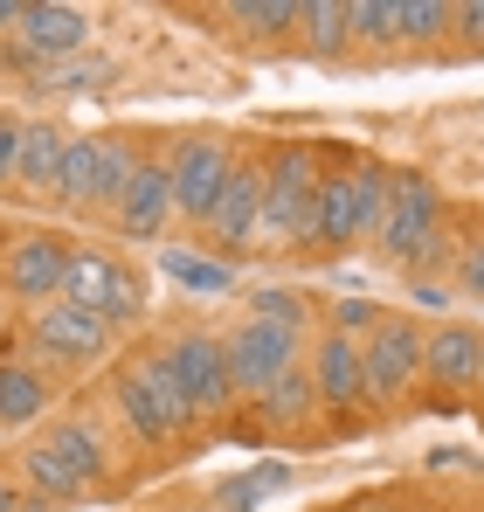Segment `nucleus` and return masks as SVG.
<instances>
[{
	"instance_id": "12",
	"label": "nucleus",
	"mask_w": 484,
	"mask_h": 512,
	"mask_svg": "<svg viewBox=\"0 0 484 512\" xmlns=\"http://www.w3.org/2000/svg\"><path fill=\"white\" fill-rule=\"evenodd\" d=\"M166 215H173V160L139 153L132 187H125V194H118V208H111V229H118L125 243H153V236L166 229Z\"/></svg>"
},
{
	"instance_id": "15",
	"label": "nucleus",
	"mask_w": 484,
	"mask_h": 512,
	"mask_svg": "<svg viewBox=\"0 0 484 512\" xmlns=\"http://www.w3.org/2000/svg\"><path fill=\"white\" fill-rule=\"evenodd\" d=\"M360 236V187L353 167H332L319 180V201H312V229H305V256H346Z\"/></svg>"
},
{
	"instance_id": "13",
	"label": "nucleus",
	"mask_w": 484,
	"mask_h": 512,
	"mask_svg": "<svg viewBox=\"0 0 484 512\" xmlns=\"http://www.w3.org/2000/svg\"><path fill=\"white\" fill-rule=\"evenodd\" d=\"M263 180H270V167L242 153L236 173H229V194H222L215 215H208V243H215V250H249V243H263Z\"/></svg>"
},
{
	"instance_id": "10",
	"label": "nucleus",
	"mask_w": 484,
	"mask_h": 512,
	"mask_svg": "<svg viewBox=\"0 0 484 512\" xmlns=\"http://www.w3.org/2000/svg\"><path fill=\"white\" fill-rule=\"evenodd\" d=\"M436 236H443V194L422 173H395V201H388V222H381L374 250L388 263H415Z\"/></svg>"
},
{
	"instance_id": "28",
	"label": "nucleus",
	"mask_w": 484,
	"mask_h": 512,
	"mask_svg": "<svg viewBox=\"0 0 484 512\" xmlns=\"http://www.w3.org/2000/svg\"><path fill=\"white\" fill-rule=\"evenodd\" d=\"M139 173V146L125 132H104V180H97V208H118V194L132 187Z\"/></svg>"
},
{
	"instance_id": "3",
	"label": "nucleus",
	"mask_w": 484,
	"mask_h": 512,
	"mask_svg": "<svg viewBox=\"0 0 484 512\" xmlns=\"http://www.w3.org/2000/svg\"><path fill=\"white\" fill-rule=\"evenodd\" d=\"M270 180H263V243H291V250H305V229H312V201H319V153L305 146V139H291V146H277L270 160Z\"/></svg>"
},
{
	"instance_id": "26",
	"label": "nucleus",
	"mask_w": 484,
	"mask_h": 512,
	"mask_svg": "<svg viewBox=\"0 0 484 512\" xmlns=\"http://www.w3.org/2000/svg\"><path fill=\"white\" fill-rule=\"evenodd\" d=\"M346 21H353V42H367V49L402 42V0H346Z\"/></svg>"
},
{
	"instance_id": "2",
	"label": "nucleus",
	"mask_w": 484,
	"mask_h": 512,
	"mask_svg": "<svg viewBox=\"0 0 484 512\" xmlns=\"http://www.w3.org/2000/svg\"><path fill=\"white\" fill-rule=\"evenodd\" d=\"M422 353H429V326L415 312H381V326L360 340V367H367V409H395L422 388Z\"/></svg>"
},
{
	"instance_id": "37",
	"label": "nucleus",
	"mask_w": 484,
	"mask_h": 512,
	"mask_svg": "<svg viewBox=\"0 0 484 512\" xmlns=\"http://www.w3.org/2000/svg\"><path fill=\"white\" fill-rule=\"evenodd\" d=\"M0 28H21V0H0Z\"/></svg>"
},
{
	"instance_id": "7",
	"label": "nucleus",
	"mask_w": 484,
	"mask_h": 512,
	"mask_svg": "<svg viewBox=\"0 0 484 512\" xmlns=\"http://www.w3.org/2000/svg\"><path fill=\"white\" fill-rule=\"evenodd\" d=\"M236 160H242V153L222 139V132H194V139H180V146H173V215L208 229L215 201L229 194Z\"/></svg>"
},
{
	"instance_id": "31",
	"label": "nucleus",
	"mask_w": 484,
	"mask_h": 512,
	"mask_svg": "<svg viewBox=\"0 0 484 512\" xmlns=\"http://www.w3.org/2000/svg\"><path fill=\"white\" fill-rule=\"evenodd\" d=\"M332 326H339V333H353V340H367V333L381 326V305H374V298H346V305L332 312Z\"/></svg>"
},
{
	"instance_id": "38",
	"label": "nucleus",
	"mask_w": 484,
	"mask_h": 512,
	"mask_svg": "<svg viewBox=\"0 0 484 512\" xmlns=\"http://www.w3.org/2000/svg\"><path fill=\"white\" fill-rule=\"evenodd\" d=\"M478 395H484V367H478Z\"/></svg>"
},
{
	"instance_id": "9",
	"label": "nucleus",
	"mask_w": 484,
	"mask_h": 512,
	"mask_svg": "<svg viewBox=\"0 0 484 512\" xmlns=\"http://www.w3.org/2000/svg\"><path fill=\"white\" fill-rule=\"evenodd\" d=\"M305 374L319 388V409L339 423V416H360L367 409V367H360V340L339 333V326H319L305 340Z\"/></svg>"
},
{
	"instance_id": "22",
	"label": "nucleus",
	"mask_w": 484,
	"mask_h": 512,
	"mask_svg": "<svg viewBox=\"0 0 484 512\" xmlns=\"http://www.w3.org/2000/svg\"><path fill=\"white\" fill-rule=\"evenodd\" d=\"M298 42H305V56H346L353 49V21H346V0H305V14H298Z\"/></svg>"
},
{
	"instance_id": "34",
	"label": "nucleus",
	"mask_w": 484,
	"mask_h": 512,
	"mask_svg": "<svg viewBox=\"0 0 484 512\" xmlns=\"http://www.w3.org/2000/svg\"><path fill=\"white\" fill-rule=\"evenodd\" d=\"M457 284H464L471 298H484V236L471 243V250H457Z\"/></svg>"
},
{
	"instance_id": "25",
	"label": "nucleus",
	"mask_w": 484,
	"mask_h": 512,
	"mask_svg": "<svg viewBox=\"0 0 484 512\" xmlns=\"http://www.w3.org/2000/svg\"><path fill=\"white\" fill-rule=\"evenodd\" d=\"M104 84H118V63H111V56L42 63V77H35V90H49V97H83V90H104Z\"/></svg>"
},
{
	"instance_id": "8",
	"label": "nucleus",
	"mask_w": 484,
	"mask_h": 512,
	"mask_svg": "<svg viewBox=\"0 0 484 512\" xmlns=\"http://www.w3.org/2000/svg\"><path fill=\"white\" fill-rule=\"evenodd\" d=\"M70 256H77V243L56 236V229H28V236H14L7 256H0V284H7V298H21L28 312H35V305H56V298H63V277H70Z\"/></svg>"
},
{
	"instance_id": "14",
	"label": "nucleus",
	"mask_w": 484,
	"mask_h": 512,
	"mask_svg": "<svg viewBox=\"0 0 484 512\" xmlns=\"http://www.w3.org/2000/svg\"><path fill=\"white\" fill-rule=\"evenodd\" d=\"M111 416H118V429L139 450H166L180 436V429L166 423V409H160V395H153V381H146V367H139V353H125L111 367Z\"/></svg>"
},
{
	"instance_id": "33",
	"label": "nucleus",
	"mask_w": 484,
	"mask_h": 512,
	"mask_svg": "<svg viewBox=\"0 0 484 512\" xmlns=\"http://www.w3.org/2000/svg\"><path fill=\"white\" fill-rule=\"evenodd\" d=\"M21 125H28V118L0 111V187L14 180V167H21Z\"/></svg>"
},
{
	"instance_id": "29",
	"label": "nucleus",
	"mask_w": 484,
	"mask_h": 512,
	"mask_svg": "<svg viewBox=\"0 0 484 512\" xmlns=\"http://www.w3.org/2000/svg\"><path fill=\"white\" fill-rule=\"evenodd\" d=\"M450 35V0H402V42L408 49H429Z\"/></svg>"
},
{
	"instance_id": "36",
	"label": "nucleus",
	"mask_w": 484,
	"mask_h": 512,
	"mask_svg": "<svg viewBox=\"0 0 484 512\" xmlns=\"http://www.w3.org/2000/svg\"><path fill=\"white\" fill-rule=\"evenodd\" d=\"M346 512H402V506H395V499H381V492H374V499H353V506H346Z\"/></svg>"
},
{
	"instance_id": "11",
	"label": "nucleus",
	"mask_w": 484,
	"mask_h": 512,
	"mask_svg": "<svg viewBox=\"0 0 484 512\" xmlns=\"http://www.w3.org/2000/svg\"><path fill=\"white\" fill-rule=\"evenodd\" d=\"M478 367H484V333L471 319H443V326H429V353H422V388H429V402H464V395H478Z\"/></svg>"
},
{
	"instance_id": "35",
	"label": "nucleus",
	"mask_w": 484,
	"mask_h": 512,
	"mask_svg": "<svg viewBox=\"0 0 484 512\" xmlns=\"http://www.w3.org/2000/svg\"><path fill=\"white\" fill-rule=\"evenodd\" d=\"M0 512H21V478H14V464H0Z\"/></svg>"
},
{
	"instance_id": "20",
	"label": "nucleus",
	"mask_w": 484,
	"mask_h": 512,
	"mask_svg": "<svg viewBox=\"0 0 484 512\" xmlns=\"http://www.w3.org/2000/svg\"><path fill=\"white\" fill-rule=\"evenodd\" d=\"M49 402H56V388H49V374L35 360H0V429L42 423Z\"/></svg>"
},
{
	"instance_id": "27",
	"label": "nucleus",
	"mask_w": 484,
	"mask_h": 512,
	"mask_svg": "<svg viewBox=\"0 0 484 512\" xmlns=\"http://www.w3.org/2000/svg\"><path fill=\"white\" fill-rule=\"evenodd\" d=\"M160 270L173 277V284H187V291H208V298L236 284V270H229V263H208V256H194V250H166Z\"/></svg>"
},
{
	"instance_id": "17",
	"label": "nucleus",
	"mask_w": 484,
	"mask_h": 512,
	"mask_svg": "<svg viewBox=\"0 0 484 512\" xmlns=\"http://www.w3.org/2000/svg\"><path fill=\"white\" fill-rule=\"evenodd\" d=\"M42 436L56 443V457H63V464L83 478V492L111 478V436H104V416L70 409V416H49V429H42Z\"/></svg>"
},
{
	"instance_id": "1",
	"label": "nucleus",
	"mask_w": 484,
	"mask_h": 512,
	"mask_svg": "<svg viewBox=\"0 0 484 512\" xmlns=\"http://www.w3.org/2000/svg\"><path fill=\"white\" fill-rule=\"evenodd\" d=\"M63 305H77V312L104 319V326L118 333V326H139V319H146L153 291H146L139 263H125V256H111V250H83L77 243L70 277H63Z\"/></svg>"
},
{
	"instance_id": "4",
	"label": "nucleus",
	"mask_w": 484,
	"mask_h": 512,
	"mask_svg": "<svg viewBox=\"0 0 484 512\" xmlns=\"http://www.w3.org/2000/svg\"><path fill=\"white\" fill-rule=\"evenodd\" d=\"M229 381H236V402H263L284 374H298L305 367V333H291V326H270V319H236L229 333Z\"/></svg>"
},
{
	"instance_id": "18",
	"label": "nucleus",
	"mask_w": 484,
	"mask_h": 512,
	"mask_svg": "<svg viewBox=\"0 0 484 512\" xmlns=\"http://www.w3.org/2000/svg\"><path fill=\"white\" fill-rule=\"evenodd\" d=\"M14 478H21V499H42V506H70V499H83V478L56 457L49 436H28V443L14 450Z\"/></svg>"
},
{
	"instance_id": "16",
	"label": "nucleus",
	"mask_w": 484,
	"mask_h": 512,
	"mask_svg": "<svg viewBox=\"0 0 484 512\" xmlns=\"http://www.w3.org/2000/svg\"><path fill=\"white\" fill-rule=\"evenodd\" d=\"M14 42L35 56V63H70L90 49V7H63V0H28L21 7V28Z\"/></svg>"
},
{
	"instance_id": "23",
	"label": "nucleus",
	"mask_w": 484,
	"mask_h": 512,
	"mask_svg": "<svg viewBox=\"0 0 484 512\" xmlns=\"http://www.w3.org/2000/svg\"><path fill=\"white\" fill-rule=\"evenodd\" d=\"M256 409H263V423H270V429H305L312 416H325V409H319V388H312V374H305V367H298V374H284Z\"/></svg>"
},
{
	"instance_id": "30",
	"label": "nucleus",
	"mask_w": 484,
	"mask_h": 512,
	"mask_svg": "<svg viewBox=\"0 0 484 512\" xmlns=\"http://www.w3.org/2000/svg\"><path fill=\"white\" fill-rule=\"evenodd\" d=\"M249 319H270V326L305 333V298H298V291H256V298H249Z\"/></svg>"
},
{
	"instance_id": "21",
	"label": "nucleus",
	"mask_w": 484,
	"mask_h": 512,
	"mask_svg": "<svg viewBox=\"0 0 484 512\" xmlns=\"http://www.w3.org/2000/svg\"><path fill=\"white\" fill-rule=\"evenodd\" d=\"M97 180H104V132H77L70 153H63L56 201H63V208H97Z\"/></svg>"
},
{
	"instance_id": "19",
	"label": "nucleus",
	"mask_w": 484,
	"mask_h": 512,
	"mask_svg": "<svg viewBox=\"0 0 484 512\" xmlns=\"http://www.w3.org/2000/svg\"><path fill=\"white\" fill-rule=\"evenodd\" d=\"M70 139H77V132H63L56 118H28V125H21V167H14V187L56 201V180H63V153H70Z\"/></svg>"
},
{
	"instance_id": "24",
	"label": "nucleus",
	"mask_w": 484,
	"mask_h": 512,
	"mask_svg": "<svg viewBox=\"0 0 484 512\" xmlns=\"http://www.w3.org/2000/svg\"><path fill=\"white\" fill-rule=\"evenodd\" d=\"M298 14H305V0H236L229 28L263 35V42H298Z\"/></svg>"
},
{
	"instance_id": "6",
	"label": "nucleus",
	"mask_w": 484,
	"mask_h": 512,
	"mask_svg": "<svg viewBox=\"0 0 484 512\" xmlns=\"http://www.w3.org/2000/svg\"><path fill=\"white\" fill-rule=\"evenodd\" d=\"M111 346L118 333L104 326V319H90L77 305H35L28 312V353L42 360V367H63V374H77V367H97V360H111Z\"/></svg>"
},
{
	"instance_id": "5",
	"label": "nucleus",
	"mask_w": 484,
	"mask_h": 512,
	"mask_svg": "<svg viewBox=\"0 0 484 512\" xmlns=\"http://www.w3.org/2000/svg\"><path fill=\"white\" fill-rule=\"evenodd\" d=\"M160 346H166V360H173V374H180V388H187V402H194L201 423H215V416L236 409V381H229V346H222V333L180 326Z\"/></svg>"
},
{
	"instance_id": "32",
	"label": "nucleus",
	"mask_w": 484,
	"mask_h": 512,
	"mask_svg": "<svg viewBox=\"0 0 484 512\" xmlns=\"http://www.w3.org/2000/svg\"><path fill=\"white\" fill-rule=\"evenodd\" d=\"M450 35L471 42V49H484V0H457V7H450Z\"/></svg>"
}]
</instances>
